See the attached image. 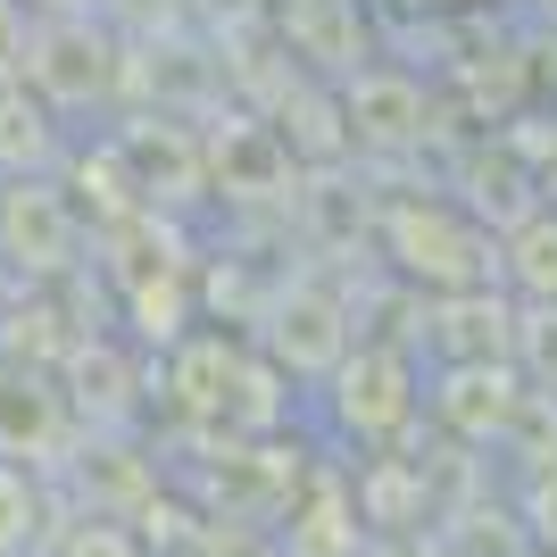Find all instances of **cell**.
<instances>
[{"label": "cell", "instance_id": "6da1fadb", "mask_svg": "<svg viewBox=\"0 0 557 557\" xmlns=\"http://www.w3.org/2000/svg\"><path fill=\"white\" fill-rule=\"evenodd\" d=\"M159 383H166V417L184 433L250 442V433H283L292 424V374L225 325H191L184 342H166Z\"/></svg>", "mask_w": 557, "mask_h": 557}, {"label": "cell", "instance_id": "7a4b0ae2", "mask_svg": "<svg viewBox=\"0 0 557 557\" xmlns=\"http://www.w3.org/2000/svg\"><path fill=\"white\" fill-rule=\"evenodd\" d=\"M374 250L424 300L499 283V225H483L458 191H392L374 209Z\"/></svg>", "mask_w": 557, "mask_h": 557}, {"label": "cell", "instance_id": "3957f363", "mask_svg": "<svg viewBox=\"0 0 557 557\" xmlns=\"http://www.w3.org/2000/svg\"><path fill=\"white\" fill-rule=\"evenodd\" d=\"M317 417H325L333 449H399L424 417V358L417 342H392V333H358L349 358L317 383Z\"/></svg>", "mask_w": 557, "mask_h": 557}, {"label": "cell", "instance_id": "277c9868", "mask_svg": "<svg viewBox=\"0 0 557 557\" xmlns=\"http://www.w3.org/2000/svg\"><path fill=\"white\" fill-rule=\"evenodd\" d=\"M524 399H533V383H524L516 358H458V367H424V417L442 424L458 449H508Z\"/></svg>", "mask_w": 557, "mask_h": 557}, {"label": "cell", "instance_id": "5b68a950", "mask_svg": "<svg viewBox=\"0 0 557 557\" xmlns=\"http://www.w3.org/2000/svg\"><path fill=\"white\" fill-rule=\"evenodd\" d=\"M349 342H358L349 300L333 283H317V275H292L275 300H267V317H258V349H267L292 383H325V374L349 358Z\"/></svg>", "mask_w": 557, "mask_h": 557}, {"label": "cell", "instance_id": "8992f818", "mask_svg": "<svg viewBox=\"0 0 557 557\" xmlns=\"http://www.w3.org/2000/svg\"><path fill=\"white\" fill-rule=\"evenodd\" d=\"M342 116H349V150H374V159H408L433 141V84L417 67H392V59H367V67L342 75Z\"/></svg>", "mask_w": 557, "mask_h": 557}, {"label": "cell", "instance_id": "52a82bcc", "mask_svg": "<svg viewBox=\"0 0 557 557\" xmlns=\"http://www.w3.org/2000/svg\"><path fill=\"white\" fill-rule=\"evenodd\" d=\"M109 75H116V59H109V34H100V25L50 17V25H34V42H25L17 84L59 116V109H92V100L109 92Z\"/></svg>", "mask_w": 557, "mask_h": 557}, {"label": "cell", "instance_id": "ba28073f", "mask_svg": "<svg viewBox=\"0 0 557 557\" xmlns=\"http://www.w3.org/2000/svg\"><path fill=\"white\" fill-rule=\"evenodd\" d=\"M275 541H283V557H367L358 483H342V466H308V483L275 516Z\"/></svg>", "mask_w": 557, "mask_h": 557}, {"label": "cell", "instance_id": "9c48e42d", "mask_svg": "<svg viewBox=\"0 0 557 557\" xmlns=\"http://www.w3.org/2000/svg\"><path fill=\"white\" fill-rule=\"evenodd\" d=\"M75 200L59 184H9L0 191V250L17 258V267H34V275H59V267H67L75 258Z\"/></svg>", "mask_w": 557, "mask_h": 557}, {"label": "cell", "instance_id": "30bf717a", "mask_svg": "<svg viewBox=\"0 0 557 557\" xmlns=\"http://www.w3.org/2000/svg\"><path fill=\"white\" fill-rule=\"evenodd\" d=\"M75 442V408L50 392V374L34 367H0V458L42 466Z\"/></svg>", "mask_w": 557, "mask_h": 557}, {"label": "cell", "instance_id": "8fae6325", "mask_svg": "<svg viewBox=\"0 0 557 557\" xmlns=\"http://www.w3.org/2000/svg\"><path fill=\"white\" fill-rule=\"evenodd\" d=\"M499 292L508 300H557V200H533L499 225Z\"/></svg>", "mask_w": 557, "mask_h": 557}, {"label": "cell", "instance_id": "7c38bea8", "mask_svg": "<svg viewBox=\"0 0 557 557\" xmlns=\"http://www.w3.org/2000/svg\"><path fill=\"white\" fill-rule=\"evenodd\" d=\"M275 141L292 159H349V116H342V84H317V75H292V92L275 109Z\"/></svg>", "mask_w": 557, "mask_h": 557}, {"label": "cell", "instance_id": "4fadbf2b", "mask_svg": "<svg viewBox=\"0 0 557 557\" xmlns=\"http://www.w3.org/2000/svg\"><path fill=\"white\" fill-rule=\"evenodd\" d=\"M50 541V491L34 466L0 458V557H34Z\"/></svg>", "mask_w": 557, "mask_h": 557}, {"label": "cell", "instance_id": "5bb4252c", "mask_svg": "<svg viewBox=\"0 0 557 557\" xmlns=\"http://www.w3.org/2000/svg\"><path fill=\"white\" fill-rule=\"evenodd\" d=\"M516 367L533 392H557V300H516Z\"/></svg>", "mask_w": 557, "mask_h": 557}, {"label": "cell", "instance_id": "9a60e30c", "mask_svg": "<svg viewBox=\"0 0 557 557\" xmlns=\"http://www.w3.org/2000/svg\"><path fill=\"white\" fill-rule=\"evenodd\" d=\"M50 557H150V533H134L125 516L92 508V516H75L67 533L50 541Z\"/></svg>", "mask_w": 557, "mask_h": 557}, {"label": "cell", "instance_id": "2e32d148", "mask_svg": "<svg viewBox=\"0 0 557 557\" xmlns=\"http://www.w3.org/2000/svg\"><path fill=\"white\" fill-rule=\"evenodd\" d=\"M524 524H533L541 549H557V466H533V474H524Z\"/></svg>", "mask_w": 557, "mask_h": 557}, {"label": "cell", "instance_id": "e0dca14e", "mask_svg": "<svg viewBox=\"0 0 557 557\" xmlns=\"http://www.w3.org/2000/svg\"><path fill=\"white\" fill-rule=\"evenodd\" d=\"M25 42H34L25 9H17V0H0V84H17V75H25Z\"/></svg>", "mask_w": 557, "mask_h": 557}, {"label": "cell", "instance_id": "ac0fdd59", "mask_svg": "<svg viewBox=\"0 0 557 557\" xmlns=\"http://www.w3.org/2000/svg\"><path fill=\"white\" fill-rule=\"evenodd\" d=\"M374 9H392V17H474L483 0H374Z\"/></svg>", "mask_w": 557, "mask_h": 557}, {"label": "cell", "instance_id": "d6986e66", "mask_svg": "<svg viewBox=\"0 0 557 557\" xmlns=\"http://www.w3.org/2000/svg\"><path fill=\"white\" fill-rule=\"evenodd\" d=\"M533 557H557V549H533Z\"/></svg>", "mask_w": 557, "mask_h": 557}]
</instances>
